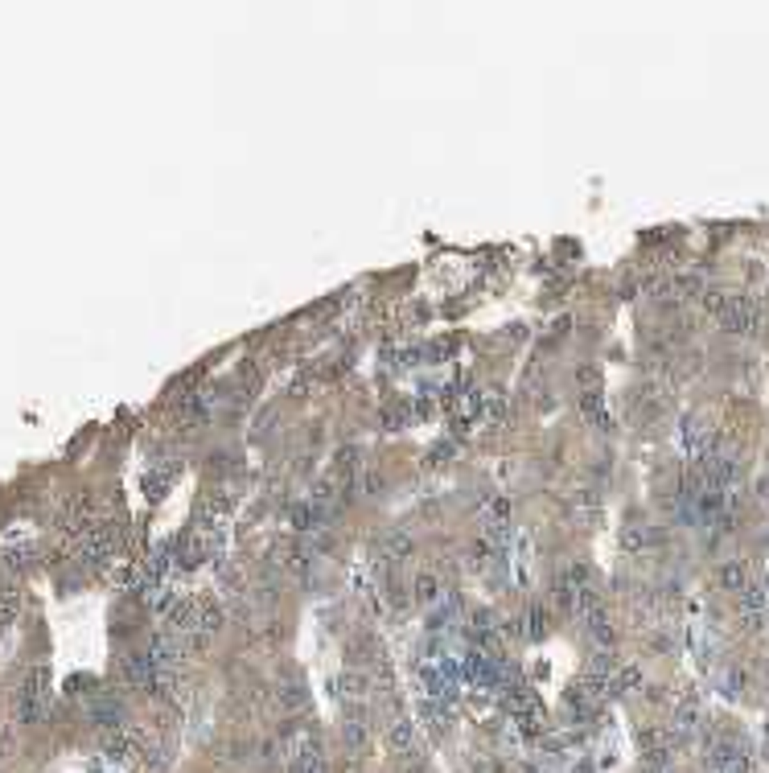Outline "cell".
Segmentation results:
<instances>
[{
  "instance_id": "cell-3",
  "label": "cell",
  "mask_w": 769,
  "mask_h": 773,
  "mask_svg": "<svg viewBox=\"0 0 769 773\" xmlns=\"http://www.w3.org/2000/svg\"><path fill=\"white\" fill-rule=\"evenodd\" d=\"M745 576H749V572H745V564H724V568H720V584H724V589H732V592L749 589V584H745Z\"/></svg>"
},
{
  "instance_id": "cell-1",
  "label": "cell",
  "mask_w": 769,
  "mask_h": 773,
  "mask_svg": "<svg viewBox=\"0 0 769 773\" xmlns=\"http://www.w3.org/2000/svg\"><path fill=\"white\" fill-rule=\"evenodd\" d=\"M45 695H49V675H45V667H33L25 675V683H21V691H17V720L21 724H38L42 720Z\"/></svg>"
},
{
  "instance_id": "cell-4",
  "label": "cell",
  "mask_w": 769,
  "mask_h": 773,
  "mask_svg": "<svg viewBox=\"0 0 769 773\" xmlns=\"http://www.w3.org/2000/svg\"><path fill=\"white\" fill-rule=\"evenodd\" d=\"M415 596H420V600H436V580H432V576H420V580H415Z\"/></svg>"
},
{
  "instance_id": "cell-2",
  "label": "cell",
  "mask_w": 769,
  "mask_h": 773,
  "mask_svg": "<svg viewBox=\"0 0 769 773\" xmlns=\"http://www.w3.org/2000/svg\"><path fill=\"white\" fill-rule=\"evenodd\" d=\"M387 740H391V749L407 753V749L415 744V724H411V720H395V724L387 728Z\"/></svg>"
},
{
  "instance_id": "cell-5",
  "label": "cell",
  "mask_w": 769,
  "mask_h": 773,
  "mask_svg": "<svg viewBox=\"0 0 769 773\" xmlns=\"http://www.w3.org/2000/svg\"><path fill=\"white\" fill-rule=\"evenodd\" d=\"M346 744H366V728L350 724V728H346Z\"/></svg>"
}]
</instances>
